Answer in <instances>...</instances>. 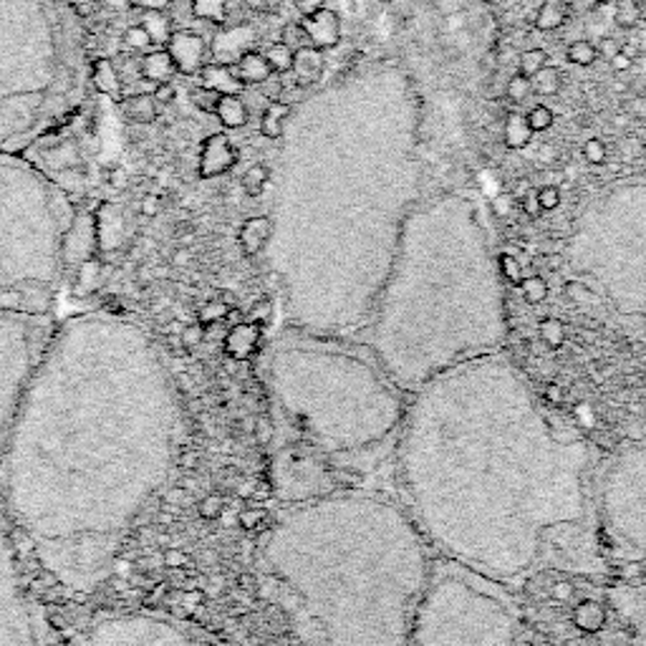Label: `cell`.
Returning <instances> with one entry per match:
<instances>
[{
    "mask_svg": "<svg viewBox=\"0 0 646 646\" xmlns=\"http://www.w3.org/2000/svg\"><path fill=\"white\" fill-rule=\"evenodd\" d=\"M179 439L177 387L149 331L102 311L64 321L0 460L8 525L61 588L94 594L173 475Z\"/></svg>",
    "mask_w": 646,
    "mask_h": 646,
    "instance_id": "1",
    "label": "cell"
},
{
    "mask_svg": "<svg viewBox=\"0 0 646 646\" xmlns=\"http://www.w3.org/2000/svg\"><path fill=\"white\" fill-rule=\"evenodd\" d=\"M588 450L555 435L528 384L498 354L417 389L399 472L419 533L488 579H515L553 528L586 515Z\"/></svg>",
    "mask_w": 646,
    "mask_h": 646,
    "instance_id": "2",
    "label": "cell"
},
{
    "mask_svg": "<svg viewBox=\"0 0 646 646\" xmlns=\"http://www.w3.org/2000/svg\"><path fill=\"white\" fill-rule=\"evenodd\" d=\"M263 565L319 646H409L429 583L415 520L374 496L303 502L265 535Z\"/></svg>",
    "mask_w": 646,
    "mask_h": 646,
    "instance_id": "3",
    "label": "cell"
},
{
    "mask_svg": "<svg viewBox=\"0 0 646 646\" xmlns=\"http://www.w3.org/2000/svg\"><path fill=\"white\" fill-rule=\"evenodd\" d=\"M372 346L389 382L419 389L470 358L488 356L508 334L496 273L470 238L427 232L384 283Z\"/></svg>",
    "mask_w": 646,
    "mask_h": 646,
    "instance_id": "4",
    "label": "cell"
},
{
    "mask_svg": "<svg viewBox=\"0 0 646 646\" xmlns=\"http://www.w3.org/2000/svg\"><path fill=\"white\" fill-rule=\"evenodd\" d=\"M92 92V53L74 3L0 0V155H29Z\"/></svg>",
    "mask_w": 646,
    "mask_h": 646,
    "instance_id": "5",
    "label": "cell"
},
{
    "mask_svg": "<svg viewBox=\"0 0 646 646\" xmlns=\"http://www.w3.org/2000/svg\"><path fill=\"white\" fill-rule=\"evenodd\" d=\"M273 399L321 452H356L387 439L404 407L364 358L319 346H281L268 364Z\"/></svg>",
    "mask_w": 646,
    "mask_h": 646,
    "instance_id": "6",
    "label": "cell"
},
{
    "mask_svg": "<svg viewBox=\"0 0 646 646\" xmlns=\"http://www.w3.org/2000/svg\"><path fill=\"white\" fill-rule=\"evenodd\" d=\"M79 212L25 155H0V306L46 313Z\"/></svg>",
    "mask_w": 646,
    "mask_h": 646,
    "instance_id": "7",
    "label": "cell"
},
{
    "mask_svg": "<svg viewBox=\"0 0 646 646\" xmlns=\"http://www.w3.org/2000/svg\"><path fill=\"white\" fill-rule=\"evenodd\" d=\"M411 646H518L515 616L498 596L442 569L421 594L409 632Z\"/></svg>",
    "mask_w": 646,
    "mask_h": 646,
    "instance_id": "8",
    "label": "cell"
},
{
    "mask_svg": "<svg viewBox=\"0 0 646 646\" xmlns=\"http://www.w3.org/2000/svg\"><path fill=\"white\" fill-rule=\"evenodd\" d=\"M51 334L46 313L0 306V460Z\"/></svg>",
    "mask_w": 646,
    "mask_h": 646,
    "instance_id": "9",
    "label": "cell"
},
{
    "mask_svg": "<svg viewBox=\"0 0 646 646\" xmlns=\"http://www.w3.org/2000/svg\"><path fill=\"white\" fill-rule=\"evenodd\" d=\"M601 508L616 541L646 559V442L612 465Z\"/></svg>",
    "mask_w": 646,
    "mask_h": 646,
    "instance_id": "10",
    "label": "cell"
},
{
    "mask_svg": "<svg viewBox=\"0 0 646 646\" xmlns=\"http://www.w3.org/2000/svg\"><path fill=\"white\" fill-rule=\"evenodd\" d=\"M0 646H49L46 629L21 563H18L13 528L0 513Z\"/></svg>",
    "mask_w": 646,
    "mask_h": 646,
    "instance_id": "11",
    "label": "cell"
},
{
    "mask_svg": "<svg viewBox=\"0 0 646 646\" xmlns=\"http://www.w3.org/2000/svg\"><path fill=\"white\" fill-rule=\"evenodd\" d=\"M76 646H222L175 618L147 612L102 614L84 626Z\"/></svg>",
    "mask_w": 646,
    "mask_h": 646,
    "instance_id": "12",
    "label": "cell"
},
{
    "mask_svg": "<svg viewBox=\"0 0 646 646\" xmlns=\"http://www.w3.org/2000/svg\"><path fill=\"white\" fill-rule=\"evenodd\" d=\"M273 485L278 496L285 500H316L331 490L326 468L316 457V447L313 452L306 447H289L278 455L273 462Z\"/></svg>",
    "mask_w": 646,
    "mask_h": 646,
    "instance_id": "13",
    "label": "cell"
},
{
    "mask_svg": "<svg viewBox=\"0 0 646 646\" xmlns=\"http://www.w3.org/2000/svg\"><path fill=\"white\" fill-rule=\"evenodd\" d=\"M165 49L175 61L177 74L197 76L202 71V66L208 64V53H210L208 41L195 31H175L173 35H169Z\"/></svg>",
    "mask_w": 646,
    "mask_h": 646,
    "instance_id": "14",
    "label": "cell"
},
{
    "mask_svg": "<svg viewBox=\"0 0 646 646\" xmlns=\"http://www.w3.org/2000/svg\"><path fill=\"white\" fill-rule=\"evenodd\" d=\"M238 165V149L232 145L228 134H210L208 139L202 142L200 149V177L202 179H215L228 175L232 167Z\"/></svg>",
    "mask_w": 646,
    "mask_h": 646,
    "instance_id": "15",
    "label": "cell"
},
{
    "mask_svg": "<svg viewBox=\"0 0 646 646\" xmlns=\"http://www.w3.org/2000/svg\"><path fill=\"white\" fill-rule=\"evenodd\" d=\"M256 43H258V33L253 31V25L236 23L232 29H226V31H220L218 35H215L210 51H212V59L218 61V64L232 66L236 61L246 56L248 51H256Z\"/></svg>",
    "mask_w": 646,
    "mask_h": 646,
    "instance_id": "16",
    "label": "cell"
},
{
    "mask_svg": "<svg viewBox=\"0 0 646 646\" xmlns=\"http://www.w3.org/2000/svg\"><path fill=\"white\" fill-rule=\"evenodd\" d=\"M301 25L309 33L311 46H316L321 51L334 49L336 43L341 41V21L334 11H329V8H323V11L313 13L309 18H303Z\"/></svg>",
    "mask_w": 646,
    "mask_h": 646,
    "instance_id": "17",
    "label": "cell"
},
{
    "mask_svg": "<svg viewBox=\"0 0 646 646\" xmlns=\"http://www.w3.org/2000/svg\"><path fill=\"white\" fill-rule=\"evenodd\" d=\"M293 74L299 79L301 86H311L321 81L323 71H326V59L323 51L316 46H303L293 51Z\"/></svg>",
    "mask_w": 646,
    "mask_h": 646,
    "instance_id": "18",
    "label": "cell"
},
{
    "mask_svg": "<svg viewBox=\"0 0 646 646\" xmlns=\"http://www.w3.org/2000/svg\"><path fill=\"white\" fill-rule=\"evenodd\" d=\"M197 76H200L202 86H208L218 94H242V88H246V84L236 76L232 66L218 64V61H208Z\"/></svg>",
    "mask_w": 646,
    "mask_h": 646,
    "instance_id": "19",
    "label": "cell"
},
{
    "mask_svg": "<svg viewBox=\"0 0 646 646\" xmlns=\"http://www.w3.org/2000/svg\"><path fill=\"white\" fill-rule=\"evenodd\" d=\"M139 74H142V79L152 81L155 86L173 84V79L177 76V66H175V61H173V56H169L167 49H155V51H149L145 59H142Z\"/></svg>",
    "mask_w": 646,
    "mask_h": 646,
    "instance_id": "20",
    "label": "cell"
},
{
    "mask_svg": "<svg viewBox=\"0 0 646 646\" xmlns=\"http://www.w3.org/2000/svg\"><path fill=\"white\" fill-rule=\"evenodd\" d=\"M119 112L129 124H139V127H147V124H155L159 116V104L152 94H134L119 102Z\"/></svg>",
    "mask_w": 646,
    "mask_h": 646,
    "instance_id": "21",
    "label": "cell"
},
{
    "mask_svg": "<svg viewBox=\"0 0 646 646\" xmlns=\"http://www.w3.org/2000/svg\"><path fill=\"white\" fill-rule=\"evenodd\" d=\"M273 236V218H265V215H258V218H250L240 230V246L248 256H258L268 248V240Z\"/></svg>",
    "mask_w": 646,
    "mask_h": 646,
    "instance_id": "22",
    "label": "cell"
},
{
    "mask_svg": "<svg viewBox=\"0 0 646 646\" xmlns=\"http://www.w3.org/2000/svg\"><path fill=\"white\" fill-rule=\"evenodd\" d=\"M232 71H236V76L246 86H260L263 81L273 76V69L271 64H268L265 53H258V51H248L246 56L232 64Z\"/></svg>",
    "mask_w": 646,
    "mask_h": 646,
    "instance_id": "23",
    "label": "cell"
},
{
    "mask_svg": "<svg viewBox=\"0 0 646 646\" xmlns=\"http://www.w3.org/2000/svg\"><path fill=\"white\" fill-rule=\"evenodd\" d=\"M293 114V104L283 102V98H278V102H271L260 114V134H263L265 139H281L283 132H285V122H289V116Z\"/></svg>",
    "mask_w": 646,
    "mask_h": 646,
    "instance_id": "24",
    "label": "cell"
},
{
    "mask_svg": "<svg viewBox=\"0 0 646 646\" xmlns=\"http://www.w3.org/2000/svg\"><path fill=\"white\" fill-rule=\"evenodd\" d=\"M215 116H218L222 127L228 129H242L250 119L248 104L242 102L240 94H222L218 102V110H215Z\"/></svg>",
    "mask_w": 646,
    "mask_h": 646,
    "instance_id": "25",
    "label": "cell"
},
{
    "mask_svg": "<svg viewBox=\"0 0 646 646\" xmlns=\"http://www.w3.org/2000/svg\"><path fill=\"white\" fill-rule=\"evenodd\" d=\"M139 25L147 31L152 46H157V49H165L167 41H169V35L175 33L169 15L162 13L159 8H147V11L142 13Z\"/></svg>",
    "mask_w": 646,
    "mask_h": 646,
    "instance_id": "26",
    "label": "cell"
},
{
    "mask_svg": "<svg viewBox=\"0 0 646 646\" xmlns=\"http://www.w3.org/2000/svg\"><path fill=\"white\" fill-rule=\"evenodd\" d=\"M92 86L104 96H119L122 94V79L119 71L114 69L112 61L92 59Z\"/></svg>",
    "mask_w": 646,
    "mask_h": 646,
    "instance_id": "27",
    "label": "cell"
},
{
    "mask_svg": "<svg viewBox=\"0 0 646 646\" xmlns=\"http://www.w3.org/2000/svg\"><path fill=\"white\" fill-rule=\"evenodd\" d=\"M573 11V0H543L541 11L535 15V29L538 31H555L569 21Z\"/></svg>",
    "mask_w": 646,
    "mask_h": 646,
    "instance_id": "28",
    "label": "cell"
},
{
    "mask_svg": "<svg viewBox=\"0 0 646 646\" xmlns=\"http://www.w3.org/2000/svg\"><path fill=\"white\" fill-rule=\"evenodd\" d=\"M604 624H606V612H604V606L596 604V601L586 598L573 608V626H576L579 632L596 634L604 629Z\"/></svg>",
    "mask_w": 646,
    "mask_h": 646,
    "instance_id": "29",
    "label": "cell"
},
{
    "mask_svg": "<svg viewBox=\"0 0 646 646\" xmlns=\"http://www.w3.org/2000/svg\"><path fill=\"white\" fill-rule=\"evenodd\" d=\"M533 134L535 132L531 129V124H528L523 114H510L506 119V129H502V139H506L510 149H523L531 145Z\"/></svg>",
    "mask_w": 646,
    "mask_h": 646,
    "instance_id": "30",
    "label": "cell"
},
{
    "mask_svg": "<svg viewBox=\"0 0 646 646\" xmlns=\"http://www.w3.org/2000/svg\"><path fill=\"white\" fill-rule=\"evenodd\" d=\"M268 183H271V167L263 165V162H256V165H250L246 169V175H242V179H240L242 190H246V195H250V197L263 195Z\"/></svg>",
    "mask_w": 646,
    "mask_h": 646,
    "instance_id": "31",
    "label": "cell"
},
{
    "mask_svg": "<svg viewBox=\"0 0 646 646\" xmlns=\"http://www.w3.org/2000/svg\"><path fill=\"white\" fill-rule=\"evenodd\" d=\"M192 15L215 25L228 23V0H192Z\"/></svg>",
    "mask_w": 646,
    "mask_h": 646,
    "instance_id": "32",
    "label": "cell"
},
{
    "mask_svg": "<svg viewBox=\"0 0 646 646\" xmlns=\"http://www.w3.org/2000/svg\"><path fill=\"white\" fill-rule=\"evenodd\" d=\"M565 59H569L573 66L588 69V66H594L601 56H598L596 43H591V41H586V39H581V41H573V43H571L569 51H565Z\"/></svg>",
    "mask_w": 646,
    "mask_h": 646,
    "instance_id": "33",
    "label": "cell"
},
{
    "mask_svg": "<svg viewBox=\"0 0 646 646\" xmlns=\"http://www.w3.org/2000/svg\"><path fill=\"white\" fill-rule=\"evenodd\" d=\"M531 84H533V92L541 94V96L559 94L561 92V71L553 69V66H543L531 79Z\"/></svg>",
    "mask_w": 646,
    "mask_h": 646,
    "instance_id": "34",
    "label": "cell"
},
{
    "mask_svg": "<svg viewBox=\"0 0 646 646\" xmlns=\"http://www.w3.org/2000/svg\"><path fill=\"white\" fill-rule=\"evenodd\" d=\"M642 21V8L636 0H616L614 3V23L618 29H636V23Z\"/></svg>",
    "mask_w": 646,
    "mask_h": 646,
    "instance_id": "35",
    "label": "cell"
},
{
    "mask_svg": "<svg viewBox=\"0 0 646 646\" xmlns=\"http://www.w3.org/2000/svg\"><path fill=\"white\" fill-rule=\"evenodd\" d=\"M265 59H268V64H271L273 74L278 76L289 74V71L293 69V49L285 46V43H273V46H268Z\"/></svg>",
    "mask_w": 646,
    "mask_h": 646,
    "instance_id": "36",
    "label": "cell"
},
{
    "mask_svg": "<svg viewBox=\"0 0 646 646\" xmlns=\"http://www.w3.org/2000/svg\"><path fill=\"white\" fill-rule=\"evenodd\" d=\"M520 293H523V299L528 303H543L549 299V283H545L543 275H528L520 281Z\"/></svg>",
    "mask_w": 646,
    "mask_h": 646,
    "instance_id": "37",
    "label": "cell"
},
{
    "mask_svg": "<svg viewBox=\"0 0 646 646\" xmlns=\"http://www.w3.org/2000/svg\"><path fill=\"white\" fill-rule=\"evenodd\" d=\"M545 61H549V53H545V51H541V49L525 51L523 56H520V61H518V66H520L518 74L533 79L543 66H549V64H545Z\"/></svg>",
    "mask_w": 646,
    "mask_h": 646,
    "instance_id": "38",
    "label": "cell"
},
{
    "mask_svg": "<svg viewBox=\"0 0 646 646\" xmlns=\"http://www.w3.org/2000/svg\"><path fill=\"white\" fill-rule=\"evenodd\" d=\"M220 96L218 92H212V88L208 86H195L192 92H190V102L195 104V110H200L202 114H215V110H218V102H220Z\"/></svg>",
    "mask_w": 646,
    "mask_h": 646,
    "instance_id": "39",
    "label": "cell"
},
{
    "mask_svg": "<svg viewBox=\"0 0 646 646\" xmlns=\"http://www.w3.org/2000/svg\"><path fill=\"white\" fill-rule=\"evenodd\" d=\"M538 334L551 348H559L565 341V329L559 319H543L538 323Z\"/></svg>",
    "mask_w": 646,
    "mask_h": 646,
    "instance_id": "40",
    "label": "cell"
},
{
    "mask_svg": "<svg viewBox=\"0 0 646 646\" xmlns=\"http://www.w3.org/2000/svg\"><path fill=\"white\" fill-rule=\"evenodd\" d=\"M525 119H528V124H531L533 132H549L555 122V114H553L551 106L535 104L533 110L525 114Z\"/></svg>",
    "mask_w": 646,
    "mask_h": 646,
    "instance_id": "41",
    "label": "cell"
},
{
    "mask_svg": "<svg viewBox=\"0 0 646 646\" xmlns=\"http://www.w3.org/2000/svg\"><path fill=\"white\" fill-rule=\"evenodd\" d=\"M533 94V84H531V79L523 76V74H515L513 79L508 81V86H506V96L510 98L513 104H523L528 96Z\"/></svg>",
    "mask_w": 646,
    "mask_h": 646,
    "instance_id": "42",
    "label": "cell"
},
{
    "mask_svg": "<svg viewBox=\"0 0 646 646\" xmlns=\"http://www.w3.org/2000/svg\"><path fill=\"white\" fill-rule=\"evenodd\" d=\"M281 43H285V46L295 51V49L311 46V39L301 23H285L281 31Z\"/></svg>",
    "mask_w": 646,
    "mask_h": 646,
    "instance_id": "43",
    "label": "cell"
},
{
    "mask_svg": "<svg viewBox=\"0 0 646 646\" xmlns=\"http://www.w3.org/2000/svg\"><path fill=\"white\" fill-rule=\"evenodd\" d=\"M498 271L508 283H513V285H520V281H523V268H520L518 258L510 256V253L498 256Z\"/></svg>",
    "mask_w": 646,
    "mask_h": 646,
    "instance_id": "44",
    "label": "cell"
},
{
    "mask_svg": "<svg viewBox=\"0 0 646 646\" xmlns=\"http://www.w3.org/2000/svg\"><path fill=\"white\" fill-rule=\"evenodd\" d=\"M606 157H608V149L604 139L591 137L586 145H583V159H586L588 165H604Z\"/></svg>",
    "mask_w": 646,
    "mask_h": 646,
    "instance_id": "45",
    "label": "cell"
},
{
    "mask_svg": "<svg viewBox=\"0 0 646 646\" xmlns=\"http://www.w3.org/2000/svg\"><path fill=\"white\" fill-rule=\"evenodd\" d=\"M518 208V197L513 192H500L496 200H492V212L498 215V218H510V215L515 212Z\"/></svg>",
    "mask_w": 646,
    "mask_h": 646,
    "instance_id": "46",
    "label": "cell"
},
{
    "mask_svg": "<svg viewBox=\"0 0 646 646\" xmlns=\"http://www.w3.org/2000/svg\"><path fill=\"white\" fill-rule=\"evenodd\" d=\"M538 195V202H541V208L543 212H549V210H555L561 205V190L555 185H545L541 187V190L535 192Z\"/></svg>",
    "mask_w": 646,
    "mask_h": 646,
    "instance_id": "47",
    "label": "cell"
},
{
    "mask_svg": "<svg viewBox=\"0 0 646 646\" xmlns=\"http://www.w3.org/2000/svg\"><path fill=\"white\" fill-rule=\"evenodd\" d=\"M124 41L129 43L132 49H149L152 46V41H149V35H147V31L142 29V25L137 23V25H129L127 29V33H124Z\"/></svg>",
    "mask_w": 646,
    "mask_h": 646,
    "instance_id": "48",
    "label": "cell"
},
{
    "mask_svg": "<svg viewBox=\"0 0 646 646\" xmlns=\"http://www.w3.org/2000/svg\"><path fill=\"white\" fill-rule=\"evenodd\" d=\"M242 3L248 6V11L263 15H273L281 11V0H242Z\"/></svg>",
    "mask_w": 646,
    "mask_h": 646,
    "instance_id": "49",
    "label": "cell"
},
{
    "mask_svg": "<svg viewBox=\"0 0 646 646\" xmlns=\"http://www.w3.org/2000/svg\"><path fill=\"white\" fill-rule=\"evenodd\" d=\"M326 8V0H295V11H299L303 18H309L313 13H319Z\"/></svg>",
    "mask_w": 646,
    "mask_h": 646,
    "instance_id": "50",
    "label": "cell"
},
{
    "mask_svg": "<svg viewBox=\"0 0 646 646\" xmlns=\"http://www.w3.org/2000/svg\"><path fill=\"white\" fill-rule=\"evenodd\" d=\"M275 76H278V74H275ZM275 76H271L268 81H263V84H260V86H263V94H265L268 98H271V102H278V98L283 96V88H285V86H283V81H281V79H275Z\"/></svg>",
    "mask_w": 646,
    "mask_h": 646,
    "instance_id": "51",
    "label": "cell"
},
{
    "mask_svg": "<svg viewBox=\"0 0 646 646\" xmlns=\"http://www.w3.org/2000/svg\"><path fill=\"white\" fill-rule=\"evenodd\" d=\"M598 56H604V59H608L612 61L618 51H622V46H618L616 43V39L614 35H604V39H601V43H598Z\"/></svg>",
    "mask_w": 646,
    "mask_h": 646,
    "instance_id": "52",
    "label": "cell"
},
{
    "mask_svg": "<svg viewBox=\"0 0 646 646\" xmlns=\"http://www.w3.org/2000/svg\"><path fill=\"white\" fill-rule=\"evenodd\" d=\"M520 208H523V212L528 215V218H538V215L543 212L541 208V202H538V195L535 192H528L523 200H520Z\"/></svg>",
    "mask_w": 646,
    "mask_h": 646,
    "instance_id": "53",
    "label": "cell"
},
{
    "mask_svg": "<svg viewBox=\"0 0 646 646\" xmlns=\"http://www.w3.org/2000/svg\"><path fill=\"white\" fill-rule=\"evenodd\" d=\"M565 293L576 301H591V291L583 283H569L565 285Z\"/></svg>",
    "mask_w": 646,
    "mask_h": 646,
    "instance_id": "54",
    "label": "cell"
},
{
    "mask_svg": "<svg viewBox=\"0 0 646 646\" xmlns=\"http://www.w3.org/2000/svg\"><path fill=\"white\" fill-rule=\"evenodd\" d=\"M152 96L157 98V104H169L175 98V86L173 84H159Z\"/></svg>",
    "mask_w": 646,
    "mask_h": 646,
    "instance_id": "55",
    "label": "cell"
},
{
    "mask_svg": "<svg viewBox=\"0 0 646 646\" xmlns=\"http://www.w3.org/2000/svg\"><path fill=\"white\" fill-rule=\"evenodd\" d=\"M632 66H634V59L626 56L624 51H618L616 56L612 59V69H614V71H629Z\"/></svg>",
    "mask_w": 646,
    "mask_h": 646,
    "instance_id": "56",
    "label": "cell"
},
{
    "mask_svg": "<svg viewBox=\"0 0 646 646\" xmlns=\"http://www.w3.org/2000/svg\"><path fill=\"white\" fill-rule=\"evenodd\" d=\"M553 596L559 598V601H569L573 596V586L569 581H561V583H555L553 586Z\"/></svg>",
    "mask_w": 646,
    "mask_h": 646,
    "instance_id": "57",
    "label": "cell"
},
{
    "mask_svg": "<svg viewBox=\"0 0 646 646\" xmlns=\"http://www.w3.org/2000/svg\"><path fill=\"white\" fill-rule=\"evenodd\" d=\"M622 51H624V53H626V56H629V59H634V56H639V43H636V41H629V43H624V46H622Z\"/></svg>",
    "mask_w": 646,
    "mask_h": 646,
    "instance_id": "58",
    "label": "cell"
},
{
    "mask_svg": "<svg viewBox=\"0 0 646 646\" xmlns=\"http://www.w3.org/2000/svg\"><path fill=\"white\" fill-rule=\"evenodd\" d=\"M549 399L555 402V404H561L563 402V389L561 387H549Z\"/></svg>",
    "mask_w": 646,
    "mask_h": 646,
    "instance_id": "59",
    "label": "cell"
},
{
    "mask_svg": "<svg viewBox=\"0 0 646 646\" xmlns=\"http://www.w3.org/2000/svg\"><path fill=\"white\" fill-rule=\"evenodd\" d=\"M541 159H543V162H549V159H555V152H553V149H551L549 145H545V147L541 149Z\"/></svg>",
    "mask_w": 646,
    "mask_h": 646,
    "instance_id": "60",
    "label": "cell"
},
{
    "mask_svg": "<svg viewBox=\"0 0 646 646\" xmlns=\"http://www.w3.org/2000/svg\"><path fill=\"white\" fill-rule=\"evenodd\" d=\"M636 43H639V51H646V31L636 35Z\"/></svg>",
    "mask_w": 646,
    "mask_h": 646,
    "instance_id": "61",
    "label": "cell"
},
{
    "mask_svg": "<svg viewBox=\"0 0 646 646\" xmlns=\"http://www.w3.org/2000/svg\"><path fill=\"white\" fill-rule=\"evenodd\" d=\"M596 3H598V6H614L616 0H596Z\"/></svg>",
    "mask_w": 646,
    "mask_h": 646,
    "instance_id": "62",
    "label": "cell"
},
{
    "mask_svg": "<svg viewBox=\"0 0 646 646\" xmlns=\"http://www.w3.org/2000/svg\"><path fill=\"white\" fill-rule=\"evenodd\" d=\"M642 646H646V629H644V636H642Z\"/></svg>",
    "mask_w": 646,
    "mask_h": 646,
    "instance_id": "63",
    "label": "cell"
}]
</instances>
